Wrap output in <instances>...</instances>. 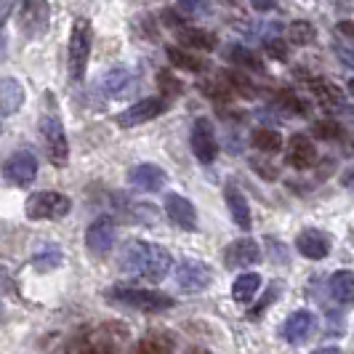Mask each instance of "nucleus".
Here are the masks:
<instances>
[{
    "label": "nucleus",
    "mask_w": 354,
    "mask_h": 354,
    "mask_svg": "<svg viewBox=\"0 0 354 354\" xmlns=\"http://www.w3.org/2000/svg\"><path fill=\"white\" fill-rule=\"evenodd\" d=\"M118 264H120L125 274L139 277L144 283H162L168 277L174 261H171V253L162 245L144 243V240H131L120 250Z\"/></svg>",
    "instance_id": "1"
},
{
    "label": "nucleus",
    "mask_w": 354,
    "mask_h": 354,
    "mask_svg": "<svg viewBox=\"0 0 354 354\" xmlns=\"http://www.w3.org/2000/svg\"><path fill=\"white\" fill-rule=\"evenodd\" d=\"M104 299L118 306H128L136 312H165L174 306V299L165 296L162 290H149V288H133V285H112L104 290Z\"/></svg>",
    "instance_id": "2"
},
{
    "label": "nucleus",
    "mask_w": 354,
    "mask_h": 354,
    "mask_svg": "<svg viewBox=\"0 0 354 354\" xmlns=\"http://www.w3.org/2000/svg\"><path fill=\"white\" fill-rule=\"evenodd\" d=\"M91 21L88 19H77L72 24V35H70V51H67V67H70L72 80H83L86 75V64H88L91 56Z\"/></svg>",
    "instance_id": "3"
},
{
    "label": "nucleus",
    "mask_w": 354,
    "mask_h": 354,
    "mask_svg": "<svg viewBox=\"0 0 354 354\" xmlns=\"http://www.w3.org/2000/svg\"><path fill=\"white\" fill-rule=\"evenodd\" d=\"M48 21H51V8L46 0H21L17 14V24L21 30V35L35 40L43 37L48 30Z\"/></svg>",
    "instance_id": "4"
},
{
    "label": "nucleus",
    "mask_w": 354,
    "mask_h": 354,
    "mask_svg": "<svg viewBox=\"0 0 354 354\" xmlns=\"http://www.w3.org/2000/svg\"><path fill=\"white\" fill-rule=\"evenodd\" d=\"M72 208V200L62 192H35L27 197L24 213L35 221H48V218H62Z\"/></svg>",
    "instance_id": "5"
},
{
    "label": "nucleus",
    "mask_w": 354,
    "mask_h": 354,
    "mask_svg": "<svg viewBox=\"0 0 354 354\" xmlns=\"http://www.w3.org/2000/svg\"><path fill=\"white\" fill-rule=\"evenodd\" d=\"M40 133H43V142H46V155L51 160L56 168H64L67 160H70V142H67V133H64V125L59 118L46 115L40 120Z\"/></svg>",
    "instance_id": "6"
},
{
    "label": "nucleus",
    "mask_w": 354,
    "mask_h": 354,
    "mask_svg": "<svg viewBox=\"0 0 354 354\" xmlns=\"http://www.w3.org/2000/svg\"><path fill=\"white\" fill-rule=\"evenodd\" d=\"M165 109H168V102H165L162 96L139 99L136 104H131L128 109H123V112L118 115V125H123V128H133V125L149 123V120L160 118Z\"/></svg>",
    "instance_id": "7"
},
{
    "label": "nucleus",
    "mask_w": 354,
    "mask_h": 354,
    "mask_svg": "<svg viewBox=\"0 0 354 354\" xmlns=\"http://www.w3.org/2000/svg\"><path fill=\"white\" fill-rule=\"evenodd\" d=\"M176 283L187 293H200V290H205L213 283L211 266L197 261V259H184L176 266Z\"/></svg>",
    "instance_id": "8"
},
{
    "label": "nucleus",
    "mask_w": 354,
    "mask_h": 354,
    "mask_svg": "<svg viewBox=\"0 0 354 354\" xmlns=\"http://www.w3.org/2000/svg\"><path fill=\"white\" fill-rule=\"evenodd\" d=\"M192 152L203 165H211L216 155H218V142H216V131L208 118H200L192 125Z\"/></svg>",
    "instance_id": "9"
},
{
    "label": "nucleus",
    "mask_w": 354,
    "mask_h": 354,
    "mask_svg": "<svg viewBox=\"0 0 354 354\" xmlns=\"http://www.w3.org/2000/svg\"><path fill=\"white\" fill-rule=\"evenodd\" d=\"M115 245V221L109 216H99L86 230V248L93 256H106Z\"/></svg>",
    "instance_id": "10"
},
{
    "label": "nucleus",
    "mask_w": 354,
    "mask_h": 354,
    "mask_svg": "<svg viewBox=\"0 0 354 354\" xmlns=\"http://www.w3.org/2000/svg\"><path fill=\"white\" fill-rule=\"evenodd\" d=\"M128 184L139 192H160L168 184V176L155 162H142V165H133L128 171Z\"/></svg>",
    "instance_id": "11"
},
{
    "label": "nucleus",
    "mask_w": 354,
    "mask_h": 354,
    "mask_svg": "<svg viewBox=\"0 0 354 354\" xmlns=\"http://www.w3.org/2000/svg\"><path fill=\"white\" fill-rule=\"evenodd\" d=\"M330 245H333L330 234L322 230H315V227L299 232V237H296V248H299V253H301L304 259H312V261L325 259V256L330 253Z\"/></svg>",
    "instance_id": "12"
},
{
    "label": "nucleus",
    "mask_w": 354,
    "mask_h": 354,
    "mask_svg": "<svg viewBox=\"0 0 354 354\" xmlns=\"http://www.w3.org/2000/svg\"><path fill=\"white\" fill-rule=\"evenodd\" d=\"M3 174H6V178H8L11 184H19V187L30 184V181L37 176V160H35V155H32V152H14L11 158L6 160V165H3Z\"/></svg>",
    "instance_id": "13"
},
{
    "label": "nucleus",
    "mask_w": 354,
    "mask_h": 354,
    "mask_svg": "<svg viewBox=\"0 0 354 354\" xmlns=\"http://www.w3.org/2000/svg\"><path fill=\"white\" fill-rule=\"evenodd\" d=\"M259 259H261V250L256 245V240H250V237L234 240L224 250V264H227V269H248Z\"/></svg>",
    "instance_id": "14"
},
{
    "label": "nucleus",
    "mask_w": 354,
    "mask_h": 354,
    "mask_svg": "<svg viewBox=\"0 0 354 354\" xmlns=\"http://www.w3.org/2000/svg\"><path fill=\"white\" fill-rule=\"evenodd\" d=\"M165 213L168 218L187 232L197 230V208L192 205V200H187L184 195H168L165 197Z\"/></svg>",
    "instance_id": "15"
},
{
    "label": "nucleus",
    "mask_w": 354,
    "mask_h": 354,
    "mask_svg": "<svg viewBox=\"0 0 354 354\" xmlns=\"http://www.w3.org/2000/svg\"><path fill=\"white\" fill-rule=\"evenodd\" d=\"M312 333H315V315L309 309H299L285 319L283 338L288 344H304Z\"/></svg>",
    "instance_id": "16"
},
{
    "label": "nucleus",
    "mask_w": 354,
    "mask_h": 354,
    "mask_svg": "<svg viewBox=\"0 0 354 354\" xmlns=\"http://www.w3.org/2000/svg\"><path fill=\"white\" fill-rule=\"evenodd\" d=\"M285 158H288V162H290L293 168H299V171L312 168L315 160H317V147H315V142H309L304 133H296V136H290V142H288Z\"/></svg>",
    "instance_id": "17"
},
{
    "label": "nucleus",
    "mask_w": 354,
    "mask_h": 354,
    "mask_svg": "<svg viewBox=\"0 0 354 354\" xmlns=\"http://www.w3.org/2000/svg\"><path fill=\"white\" fill-rule=\"evenodd\" d=\"M224 200H227V205H230V213H232V218H234V224H237L240 230L248 232L250 227H253V218H250V205H248V200H245V195H243L234 184H227V187H224Z\"/></svg>",
    "instance_id": "18"
},
{
    "label": "nucleus",
    "mask_w": 354,
    "mask_h": 354,
    "mask_svg": "<svg viewBox=\"0 0 354 354\" xmlns=\"http://www.w3.org/2000/svg\"><path fill=\"white\" fill-rule=\"evenodd\" d=\"M24 104V86L17 77H3L0 80V115H14Z\"/></svg>",
    "instance_id": "19"
},
{
    "label": "nucleus",
    "mask_w": 354,
    "mask_h": 354,
    "mask_svg": "<svg viewBox=\"0 0 354 354\" xmlns=\"http://www.w3.org/2000/svg\"><path fill=\"white\" fill-rule=\"evenodd\" d=\"M312 96L317 99V104L325 109V112H338V109H344V93L341 88H336L333 83H328V80H312Z\"/></svg>",
    "instance_id": "20"
},
{
    "label": "nucleus",
    "mask_w": 354,
    "mask_h": 354,
    "mask_svg": "<svg viewBox=\"0 0 354 354\" xmlns=\"http://www.w3.org/2000/svg\"><path fill=\"white\" fill-rule=\"evenodd\" d=\"M178 40L192 51H213L216 48V35L208 30H200V27H181Z\"/></svg>",
    "instance_id": "21"
},
{
    "label": "nucleus",
    "mask_w": 354,
    "mask_h": 354,
    "mask_svg": "<svg viewBox=\"0 0 354 354\" xmlns=\"http://www.w3.org/2000/svg\"><path fill=\"white\" fill-rule=\"evenodd\" d=\"M168 53V62L178 67V70H187V72H203L208 70V62L203 59V56H195V53L184 51V48H176V46H168L165 48Z\"/></svg>",
    "instance_id": "22"
},
{
    "label": "nucleus",
    "mask_w": 354,
    "mask_h": 354,
    "mask_svg": "<svg viewBox=\"0 0 354 354\" xmlns=\"http://www.w3.org/2000/svg\"><path fill=\"white\" fill-rule=\"evenodd\" d=\"M259 288H261V277L256 272H245V274H240L234 280V285H232V299L237 304H248L259 293Z\"/></svg>",
    "instance_id": "23"
},
{
    "label": "nucleus",
    "mask_w": 354,
    "mask_h": 354,
    "mask_svg": "<svg viewBox=\"0 0 354 354\" xmlns=\"http://www.w3.org/2000/svg\"><path fill=\"white\" fill-rule=\"evenodd\" d=\"M330 296L336 299L338 304H344V306H349L354 304V272H336L333 277H330Z\"/></svg>",
    "instance_id": "24"
},
{
    "label": "nucleus",
    "mask_w": 354,
    "mask_h": 354,
    "mask_svg": "<svg viewBox=\"0 0 354 354\" xmlns=\"http://www.w3.org/2000/svg\"><path fill=\"white\" fill-rule=\"evenodd\" d=\"M64 261V253L59 245H53V243H46V245H40L37 253L32 256V264H35L37 272H51L56 266Z\"/></svg>",
    "instance_id": "25"
},
{
    "label": "nucleus",
    "mask_w": 354,
    "mask_h": 354,
    "mask_svg": "<svg viewBox=\"0 0 354 354\" xmlns=\"http://www.w3.org/2000/svg\"><path fill=\"white\" fill-rule=\"evenodd\" d=\"M131 86H133V75H131L128 70L106 72L104 80H102V88H104L106 96H123Z\"/></svg>",
    "instance_id": "26"
},
{
    "label": "nucleus",
    "mask_w": 354,
    "mask_h": 354,
    "mask_svg": "<svg viewBox=\"0 0 354 354\" xmlns=\"http://www.w3.org/2000/svg\"><path fill=\"white\" fill-rule=\"evenodd\" d=\"M227 56H230L232 64H237V67H243V70H253V72L264 70V62L250 51V48H245V46H230V48H227Z\"/></svg>",
    "instance_id": "27"
},
{
    "label": "nucleus",
    "mask_w": 354,
    "mask_h": 354,
    "mask_svg": "<svg viewBox=\"0 0 354 354\" xmlns=\"http://www.w3.org/2000/svg\"><path fill=\"white\" fill-rule=\"evenodd\" d=\"M250 142H253V147L259 152H266V155L283 149V136L277 131H272V128H256L253 136H250Z\"/></svg>",
    "instance_id": "28"
},
{
    "label": "nucleus",
    "mask_w": 354,
    "mask_h": 354,
    "mask_svg": "<svg viewBox=\"0 0 354 354\" xmlns=\"http://www.w3.org/2000/svg\"><path fill=\"white\" fill-rule=\"evenodd\" d=\"M139 344L147 349V354H171L174 352V338H171V333H162V330H152V333L144 336Z\"/></svg>",
    "instance_id": "29"
},
{
    "label": "nucleus",
    "mask_w": 354,
    "mask_h": 354,
    "mask_svg": "<svg viewBox=\"0 0 354 354\" xmlns=\"http://www.w3.org/2000/svg\"><path fill=\"white\" fill-rule=\"evenodd\" d=\"M221 80L227 83V88H230L232 93H237V96H243V99L256 96V86L250 83L243 72H224V75H221Z\"/></svg>",
    "instance_id": "30"
},
{
    "label": "nucleus",
    "mask_w": 354,
    "mask_h": 354,
    "mask_svg": "<svg viewBox=\"0 0 354 354\" xmlns=\"http://www.w3.org/2000/svg\"><path fill=\"white\" fill-rule=\"evenodd\" d=\"M288 37H290V43H296V46H306V43H315L317 30H315L309 21H293V24L288 27Z\"/></svg>",
    "instance_id": "31"
},
{
    "label": "nucleus",
    "mask_w": 354,
    "mask_h": 354,
    "mask_svg": "<svg viewBox=\"0 0 354 354\" xmlns=\"http://www.w3.org/2000/svg\"><path fill=\"white\" fill-rule=\"evenodd\" d=\"M315 136L322 139V142H336V139L344 136V128H341V123L333 120V118H322V120L315 123Z\"/></svg>",
    "instance_id": "32"
},
{
    "label": "nucleus",
    "mask_w": 354,
    "mask_h": 354,
    "mask_svg": "<svg viewBox=\"0 0 354 354\" xmlns=\"http://www.w3.org/2000/svg\"><path fill=\"white\" fill-rule=\"evenodd\" d=\"M200 91H203V93H205L208 99H213V102H227V99H230V93H232V91L227 88V83H224L221 77L200 83Z\"/></svg>",
    "instance_id": "33"
},
{
    "label": "nucleus",
    "mask_w": 354,
    "mask_h": 354,
    "mask_svg": "<svg viewBox=\"0 0 354 354\" xmlns=\"http://www.w3.org/2000/svg\"><path fill=\"white\" fill-rule=\"evenodd\" d=\"M277 99H280V104L288 106L290 112H299V115H306V112H309V102L301 99V96H296L293 91H283Z\"/></svg>",
    "instance_id": "34"
},
{
    "label": "nucleus",
    "mask_w": 354,
    "mask_h": 354,
    "mask_svg": "<svg viewBox=\"0 0 354 354\" xmlns=\"http://www.w3.org/2000/svg\"><path fill=\"white\" fill-rule=\"evenodd\" d=\"M158 86L162 88V93H165V96H176V93H181V91H184L181 80H178V77H174L168 70L158 72Z\"/></svg>",
    "instance_id": "35"
},
{
    "label": "nucleus",
    "mask_w": 354,
    "mask_h": 354,
    "mask_svg": "<svg viewBox=\"0 0 354 354\" xmlns=\"http://www.w3.org/2000/svg\"><path fill=\"white\" fill-rule=\"evenodd\" d=\"M266 53L272 56V59H277V62H283L288 59V46H285V40H277V37H272V40H266Z\"/></svg>",
    "instance_id": "36"
},
{
    "label": "nucleus",
    "mask_w": 354,
    "mask_h": 354,
    "mask_svg": "<svg viewBox=\"0 0 354 354\" xmlns=\"http://www.w3.org/2000/svg\"><path fill=\"white\" fill-rule=\"evenodd\" d=\"M178 6L187 14H203V11H208V0H178Z\"/></svg>",
    "instance_id": "37"
},
{
    "label": "nucleus",
    "mask_w": 354,
    "mask_h": 354,
    "mask_svg": "<svg viewBox=\"0 0 354 354\" xmlns=\"http://www.w3.org/2000/svg\"><path fill=\"white\" fill-rule=\"evenodd\" d=\"M250 168L259 174V176H264V178H277V168H272L269 162H261V160H250Z\"/></svg>",
    "instance_id": "38"
},
{
    "label": "nucleus",
    "mask_w": 354,
    "mask_h": 354,
    "mask_svg": "<svg viewBox=\"0 0 354 354\" xmlns=\"http://www.w3.org/2000/svg\"><path fill=\"white\" fill-rule=\"evenodd\" d=\"M336 53H338V59H341L346 67H352V70H354V48H349V46H341V43H338Z\"/></svg>",
    "instance_id": "39"
},
{
    "label": "nucleus",
    "mask_w": 354,
    "mask_h": 354,
    "mask_svg": "<svg viewBox=\"0 0 354 354\" xmlns=\"http://www.w3.org/2000/svg\"><path fill=\"white\" fill-rule=\"evenodd\" d=\"M162 19H165L168 24H174L176 30H181V27H184V19L176 17V11H162Z\"/></svg>",
    "instance_id": "40"
},
{
    "label": "nucleus",
    "mask_w": 354,
    "mask_h": 354,
    "mask_svg": "<svg viewBox=\"0 0 354 354\" xmlns=\"http://www.w3.org/2000/svg\"><path fill=\"white\" fill-rule=\"evenodd\" d=\"M11 8H14V0H0V27H3V21L8 19Z\"/></svg>",
    "instance_id": "41"
},
{
    "label": "nucleus",
    "mask_w": 354,
    "mask_h": 354,
    "mask_svg": "<svg viewBox=\"0 0 354 354\" xmlns=\"http://www.w3.org/2000/svg\"><path fill=\"white\" fill-rule=\"evenodd\" d=\"M80 354H112V349L104 346V344H93V346H86Z\"/></svg>",
    "instance_id": "42"
},
{
    "label": "nucleus",
    "mask_w": 354,
    "mask_h": 354,
    "mask_svg": "<svg viewBox=\"0 0 354 354\" xmlns=\"http://www.w3.org/2000/svg\"><path fill=\"white\" fill-rule=\"evenodd\" d=\"M256 11H272L274 8V0H250Z\"/></svg>",
    "instance_id": "43"
},
{
    "label": "nucleus",
    "mask_w": 354,
    "mask_h": 354,
    "mask_svg": "<svg viewBox=\"0 0 354 354\" xmlns=\"http://www.w3.org/2000/svg\"><path fill=\"white\" fill-rule=\"evenodd\" d=\"M341 181H344V187H354V168H349V171L341 176Z\"/></svg>",
    "instance_id": "44"
},
{
    "label": "nucleus",
    "mask_w": 354,
    "mask_h": 354,
    "mask_svg": "<svg viewBox=\"0 0 354 354\" xmlns=\"http://www.w3.org/2000/svg\"><path fill=\"white\" fill-rule=\"evenodd\" d=\"M315 354H341V349H336V346H322Z\"/></svg>",
    "instance_id": "45"
},
{
    "label": "nucleus",
    "mask_w": 354,
    "mask_h": 354,
    "mask_svg": "<svg viewBox=\"0 0 354 354\" xmlns=\"http://www.w3.org/2000/svg\"><path fill=\"white\" fill-rule=\"evenodd\" d=\"M349 91H352V96H354V80H349Z\"/></svg>",
    "instance_id": "46"
},
{
    "label": "nucleus",
    "mask_w": 354,
    "mask_h": 354,
    "mask_svg": "<svg viewBox=\"0 0 354 354\" xmlns=\"http://www.w3.org/2000/svg\"><path fill=\"white\" fill-rule=\"evenodd\" d=\"M192 354H208V352H200V349H195V352H192Z\"/></svg>",
    "instance_id": "47"
}]
</instances>
